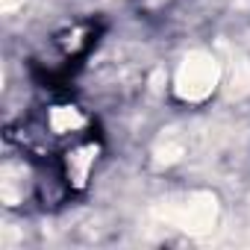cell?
<instances>
[{
    "label": "cell",
    "instance_id": "obj_1",
    "mask_svg": "<svg viewBox=\"0 0 250 250\" xmlns=\"http://www.w3.org/2000/svg\"><path fill=\"white\" fill-rule=\"evenodd\" d=\"M221 83V65L206 50H191L183 56L174 74V94L186 103H203Z\"/></svg>",
    "mask_w": 250,
    "mask_h": 250
},
{
    "label": "cell",
    "instance_id": "obj_3",
    "mask_svg": "<svg viewBox=\"0 0 250 250\" xmlns=\"http://www.w3.org/2000/svg\"><path fill=\"white\" fill-rule=\"evenodd\" d=\"M94 159H97V147L94 145H83V147L68 150V156H65V174H68V183L74 188H83L88 183Z\"/></svg>",
    "mask_w": 250,
    "mask_h": 250
},
{
    "label": "cell",
    "instance_id": "obj_4",
    "mask_svg": "<svg viewBox=\"0 0 250 250\" xmlns=\"http://www.w3.org/2000/svg\"><path fill=\"white\" fill-rule=\"evenodd\" d=\"M85 124V118H83V112L77 109V106H56V109H50V127H53V133H74V130H80Z\"/></svg>",
    "mask_w": 250,
    "mask_h": 250
},
{
    "label": "cell",
    "instance_id": "obj_2",
    "mask_svg": "<svg viewBox=\"0 0 250 250\" xmlns=\"http://www.w3.org/2000/svg\"><path fill=\"white\" fill-rule=\"evenodd\" d=\"M165 218L183 229V232H191V235H203L215 227L218 221V200L215 194L209 191H191L186 194L183 200L177 203H168L165 206Z\"/></svg>",
    "mask_w": 250,
    "mask_h": 250
},
{
    "label": "cell",
    "instance_id": "obj_5",
    "mask_svg": "<svg viewBox=\"0 0 250 250\" xmlns=\"http://www.w3.org/2000/svg\"><path fill=\"white\" fill-rule=\"evenodd\" d=\"M24 0H3V9H15V6H21Z\"/></svg>",
    "mask_w": 250,
    "mask_h": 250
}]
</instances>
